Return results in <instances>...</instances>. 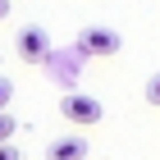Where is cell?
<instances>
[{"instance_id": "cell-2", "label": "cell", "mask_w": 160, "mask_h": 160, "mask_svg": "<svg viewBox=\"0 0 160 160\" xmlns=\"http://www.w3.org/2000/svg\"><path fill=\"white\" fill-rule=\"evenodd\" d=\"M14 50H18V60L23 64H46L50 60V37H46V28H23L18 37H14Z\"/></svg>"}, {"instance_id": "cell-7", "label": "cell", "mask_w": 160, "mask_h": 160, "mask_svg": "<svg viewBox=\"0 0 160 160\" xmlns=\"http://www.w3.org/2000/svg\"><path fill=\"white\" fill-rule=\"evenodd\" d=\"M9 96H14V87L5 82V78H0V110H9Z\"/></svg>"}, {"instance_id": "cell-4", "label": "cell", "mask_w": 160, "mask_h": 160, "mask_svg": "<svg viewBox=\"0 0 160 160\" xmlns=\"http://www.w3.org/2000/svg\"><path fill=\"white\" fill-rule=\"evenodd\" d=\"M87 156V137H55L46 147V160H82Z\"/></svg>"}, {"instance_id": "cell-9", "label": "cell", "mask_w": 160, "mask_h": 160, "mask_svg": "<svg viewBox=\"0 0 160 160\" xmlns=\"http://www.w3.org/2000/svg\"><path fill=\"white\" fill-rule=\"evenodd\" d=\"M5 14H9V0H0V18H5Z\"/></svg>"}, {"instance_id": "cell-3", "label": "cell", "mask_w": 160, "mask_h": 160, "mask_svg": "<svg viewBox=\"0 0 160 160\" xmlns=\"http://www.w3.org/2000/svg\"><path fill=\"white\" fill-rule=\"evenodd\" d=\"M78 50L92 55V60H105V55L119 50V32H114V28H82V32H78Z\"/></svg>"}, {"instance_id": "cell-5", "label": "cell", "mask_w": 160, "mask_h": 160, "mask_svg": "<svg viewBox=\"0 0 160 160\" xmlns=\"http://www.w3.org/2000/svg\"><path fill=\"white\" fill-rule=\"evenodd\" d=\"M14 128H18V123L9 119V110H0V142H9V137H14Z\"/></svg>"}, {"instance_id": "cell-8", "label": "cell", "mask_w": 160, "mask_h": 160, "mask_svg": "<svg viewBox=\"0 0 160 160\" xmlns=\"http://www.w3.org/2000/svg\"><path fill=\"white\" fill-rule=\"evenodd\" d=\"M0 160H18V151H14V142H0Z\"/></svg>"}, {"instance_id": "cell-1", "label": "cell", "mask_w": 160, "mask_h": 160, "mask_svg": "<svg viewBox=\"0 0 160 160\" xmlns=\"http://www.w3.org/2000/svg\"><path fill=\"white\" fill-rule=\"evenodd\" d=\"M60 114H64L69 123H82V128H92V123L105 119L101 101H96V96H87V92H64V96H60Z\"/></svg>"}, {"instance_id": "cell-6", "label": "cell", "mask_w": 160, "mask_h": 160, "mask_svg": "<svg viewBox=\"0 0 160 160\" xmlns=\"http://www.w3.org/2000/svg\"><path fill=\"white\" fill-rule=\"evenodd\" d=\"M147 105H160V73L147 82Z\"/></svg>"}]
</instances>
